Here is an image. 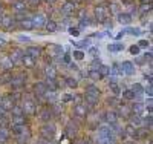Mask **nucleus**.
Masks as SVG:
<instances>
[{"instance_id": "1", "label": "nucleus", "mask_w": 153, "mask_h": 144, "mask_svg": "<svg viewBox=\"0 0 153 144\" xmlns=\"http://www.w3.org/2000/svg\"><path fill=\"white\" fill-rule=\"evenodd\" d=\"M12 134L22 141H29V138H31L29 129L25 124H12Z\"/></svg>"}, {"instance_id": "2", "label": "nucleus", "mask_w": 153, "mask_h": 144, "mask_svg": "<svg viewBox=\"0 0 153 144\" xmlns=\"http://www.w3.org/2000/svg\"><path fill=\"white\" fill-rule=\"evenodd\" d=\"M20 107H22V110H23L25 115H34L37 112V104H35V101L32 98H25L22 101V106Z\"/></svg>"}, {"instance_id": "3", "label": "nucleus", "mask_w": 153, "mask_h": 144, "mask_svg": "<svg viewBox=\"0 0 153 144\" xmlns=\"http://www.w3.org/2000/svg\"><path fill=\"white\" fill-rule=\"evenodd\" d=\"M55 137V126L52 123H45L42 127V138L46 141H51Z\"/></svg>"}, {"instance_id": "4", "label": "nucleus", "mask_w": 153, "mask_h": 144, "mask_svg": "<svg viewBox=\"0 0 153 144\" xmlns=\"http://www.w3.org/2000/svg\"><path fill=\"white\" fill-rule=\"evenodd\" d=\"M74 115L76 116V118H80V120H86V116H87V104H84V103L75 104L74 106Z\"/></svg>"}, {"instance_id": "5", "label": "nucleus", "mask_w": 153, "mask_h": 144, "mask_svg": "<svg viewBox=\"0 0 153 144\" xmlns=\"http://www.w3.org/2000/svg\"><path fill=\"white\" fill-rule=\"evenodd\" d=\"M60 11H61L65 16H74L75 11H76V5L74 3V0H68V2H65V3L61 5Z\"/></svg>"}, {"instance_id": "6", "label": "nucleus", "mask_w": 153, "mask_h": 144, "mask_svg": "<svg viewBox=\"0 0 153 144\" xmlns=\"http://www.w3.org/2000/svg\"><path fill=\"white\" fill-rule=\"evenodd\" d=\"M63 52H65V49H63L60 45H54V43L48 45V54H49V57L58 58V57L63 55Z\"/></svg>"}, {"instance_id": "7", "label": "nucleus", "mask_w": 153, "mask_h": 144, "mask_svg": "<svg viewBox=\"0 0 153 144\" xmlns=\"http://www.w3.org/2000/svg\"><path fill=\"white\" fill-rule=\"evenodd\" d=\"M25 81H26V77L25 75H12L11 77V86L14 89H22L25 86Z\"/></svg>"}, {"instance_id": "8", "label": "nucleus", "mask_w": 153, "mask_h": 144, "mask_svg": "<svg viewBox=\"0 0 153 144\" xmlns=\"http://www.w3.org/2000/svg\"><path fill=\"white\" fill-rule=\"evenodd\" d=\"M120 66H121V69H123V74L124 75H135V72H136V68H135V64L132 63V61H123L121 64H120Z\"/></svg>"}, {"instance_id": "9", "label": "nucleus", "mask_w": 153, "mask_h": 144, "mask_svg": "<svg viewBox=\"0 0 153 144\" xmlns=\"http://www.w3.org/2000/svg\"><path fill=\"white\" fill-rule=\"evenodd\" d=\"M32 19V25H34V29H42V28H45V23H46V16H43V14H35L34 17H31Z\"/></svg>"}, {"instance_id": "10", "label": "nucleus", "mask_w": 153, "mask_h": 144, "mask_svg": "<svg viewBox=\"0 0 153 144\" xmlns=\"http://www.w3.org/2000/svg\"><path fill=\"white\" fill-rule=\"evenodd\" d=\"M107 16H109V14H107V9H106L104 6L100 5V6L95 8V19H97L100 23H104V22L107 20Z\"/></svg>"}, {"instance_id": "11", "label": "nucleus", "mask_w": 153, "mask_h": 144, "mask_svg": "<svg viewBox=\"0 0 153 144\" xmlns=\"http://www.w3.org/2000/svg\"><path fill=\"white\" fill-rule=\"evenodd\" d=\"M0 68H2L3 72H11L12 68H14V63H12V60L9 58V55H5L0 58Z\"/></svg>"}, {"instance_id": "12", "label": "nucleus", "mask_w": 153, "mask_h": 144, "mask_svg": "<svg viewBox=\"0 0 153 144\" xmlns=\"http://www.w3.org/2000/svg\"><path fill=\"white\" fill-rule=\"evenodd\" d=\"M11 8L14 12H17V14H25L28 9V5L25 3V0H16V2L11 5Z\"/></svg>"}, {"instance_id": "13", "label": "nucleus", "mask_w": 153, "mask_h": 144, "mask_svg": "<svg viewBox=\"0 0 153 144\" xmlns=\"http://www.w3.org/2000/svg\"><path fill=\"white\" fill-rule=\"evenodd\" d=\"M23 54L32 57L34 60H37V58H40V55H42V48H38V46H28Z\"/></svg>"}, {"instance_id": "14", "label": "nucleus", "mask_w": 153, "mask_h": 144, "mask_svg": "<svg viewBox=\"0 0 153 144\" xmlns=\"http://www.w3.org/2000/svg\"><path fill=\"white\" fill-rule=\"evenodd\" d=\"M14 22H16V19L11 17V16H2L0 17V26H2L3 29H11L12 26H14Z\"/></svg>"}, {"instance_id": "15", "label": "nucleus", "mask_w": 153, "mask_h": 144, "mask_svg": "<svg viewBox=\"0 0 153 144\" xmlns=\"http://www.w3.org/2000/svg\"><path fill=\"white\" fill-rule=\"evenodd\" d=\"M45 75H46L48 80H57V77H58L57 68L54 66V64H48V66L45 68Z\"/></svg>"}, {"instance_id": "16", "label": "nucleus", "mask_w": 153, "mask_h": 144, "mask_svg": "<svg viewBox=\"0 0 153 144\" xmlns=\"http://www.w3.org/2000/svg\"><path fill=\"white\" fill-rule=\"evenodd\" d=\"M84 94L100 98V97H101V90H100V87H98L97 84H94V83H92V84H87V86H86V89H84Z\"/></svg>"}, {"instance_id": "17", "label": "nucleus", "mask_w": 153, "mask_h": 144, "mask_svg": "<svg viewBox=\"0 0 153 144\" xmlns=\"http://www.w3.org/2000/svg\"><path fill=\"white\" fill-rule=\"evenodd\" d=\"M104 120H106V123L110 124V126L117 124V121H118V113L115 112V110H106V113H104Z\"/></svg>"}, {"instance_id": "18", "label": "nucleus", "mask_w": 153, "mask_h": 144, "mask_svg": "<svg viewBox=\"0 0 153 144\" xmlns=\"http://www.w3.org/2000/svg\"><path fill=\"white\" fill-rule=\"evenodd\" d=\"M0 104H2L3 109L8 112V110H11L12 107L16 106V101H14L12 97H3V98H0Z\"/></svg>"}, {"instance_id": "19", "label": "nucleus", "mask_w": 153, "mask_h": 144, "mask_svg": "<svg viewBox=\"0 0 153 144\" xmlns=\"http://www.w3.org/2000/svg\"><path fill=\"white\" fill-rule=\"evenodd\" d=\"M20 61H22V64L26 69H34L35 68V60L32 58V57H29V55H25L23 54V57L20 58Z\"/></svg>"}, {"instance_id": "20", "label": "nucleus", "mask_w": 153, "mask_h": 144, "mask_svg": "<svg viewBox=\"0 0 153 144\" xmlns=\"http://www.w3.org/2000/svg\"><path fill=\"white\" fill-rule=\"evenodd\" d=\"M132 20H133V17L129 12H120L118 14V23H121V25H130Z\"/></svg>"}, {"instance_id": "21", "label": "nucleus", "mask_w": 153, "mask_h": 144, "mask_svg": "<svg viewBox=\"0 0 153 144\" xmlns=\"http://www.w3.org/2000/svg\"><path fill=\"white\" fill-rule=\"evenodd\" d=\"M121 95H123V98H126V100H130V101H139V98L135 95V92L132 89H124V90H121Z\"/></svg>"}, {"instance_id": "22", "label": "nucleus", "mask_w": 153, "mask_h": 144, "mask_svg": "<svg viewBox=\"0 0 153 144\" xmlns=\"http://www.w3.org/2000/svg\"><path fill=\"white\" fill-rule=\"evenodd\" d=\"M43 97L49 101V103H57V100H58V97H57V92L55 90H51V89H46V92L43 94Z\"/></svg>"}, {"instance_id": "23", "label": "nucleus", "mask_w": 153, "mask_h": 144, "mask_svg": "<svg viewBox=\"0 0 153 144\" xmlns=\"http://www.w3.org/2000/svg\"><path fill=\"white\" fill-rule=\"evenodd\" d=\"M38 116H40V120H42V121L49 123L51 116H52V112H51V109H48V107H43V109L40 110V113H38Z\"/></svg>"}, {"instance_id": "24", "label": "nucleus", "mask_w": 153, "mask_h": 144, "mask_svg": "<svg viewBox=\"0 0 153 144\" xmlns=\"http://www.w3.org/2000/svg\"><path fill=\"white\" fill-rule=\"evenodd\" d=\"M20 26L23 29H26V31H32L34 29V25H32V19L31 17H25L20 20Z\"/></svg>"}, {"instance_id": "25", "label": "nucleus", "mask_w": 153, "mask_h": 144, "mask_svg": "<svg viewBox=\"0 0 153 144\" xmlns=\"http://www.w3.org/2000/svg\"><path fill=\"white\" fill-rule=\"evenodd\" d=\"M45 29H46L48 32H55V31L58 29V25H57L55 20L49 19V20H46V23H45Z\"/></svg>"}, {"instance_id": "26", "label": "nucleus", "mask_w": 153, "mask_h": 144, "mask_svg": "<svg viewBox=\"0 0 153 144\" xmlns=\"http://www.w3.org/2000/svg\"><path fill=\"white\" fill-rule=\"evenodd\" d=\"M110 75H112V77H121V75H124V74H123V69H121V66H120V63H113V64H112Z\"/></svg>"}, {"instance_id": "27", "label": "nucleus", "mask_w": 153, "mask_h": 144, "mask_svg": "<svg viewBox=\"0 0 153 144\" xmlns=\"http://www.w3.org/2000/svg\"><path fill=\"white\" fill-rule=\"evenodd\" d=\"M46 84L43 83V81H37L35 83V86H34V90H35V95H43L45 92H46Z\"/></svg>"}, {"instance_id": "28", "label": "nucleus", "mask_w": 153, "mask_h": 144, "mask_svg": "<svg viewBox=\"0 0 153 144\" xmlns=\"http://www.w3.org/2000/svg\"><path fill=\"white\" fill-rule=\"evenodd\" d=\"M97 71L100 72L101 78H104V77H109V75H110V68L107 66V64H103V63H101L100 66H98V69H97Z\"/></svg>"}, {"instance_id": "29", "label": "nucleus", "mask_w": 153, "mask_h": 144, "mask_svg": "<svg viewBox=\"0 0 153 144\" xmlns=\"http://www.w3.org/2000/svg\"><path fill=\"white\" fill-rule=\"evenodd\" d=\"M9 140V130L5 127H0V144H6Z\"/></svg>"}, {"instance_id": "30", "label": "nucleus", "mask_w": 153, "mask_h": 144, "mask_svg": "<svg viewBox=\"0 0 153 144\" xmlns=\"http://www.w3.org/2000/svg\"><path fill=\"white\" fill-rule=\"evenodd\" d=\"M132 90L135 92V95H136L139 100H141V97L144 95V87H143L141 84H139V83H135V84L132 86Z\"/></svg>"}, {"instance_id": "31", "label": "nucleus", "mask_w": 153, "mask_h": 144, "mask_svg": "<svg viewBox=\"0 0 153 144\" xmlns=\"http://www.w3.org/2000/svg\"><path fill=\"white\" fill-rule=\"evenodd\" d=\"M65 83H66V86L71 87V89L78 87V80H76V78H74V77H66V78H65Z\"/></svg>"}, {"instance_id": "32", "label": "nucleus", "mask_w": 153, "mask_h": 144, "mask_svg": "<svg viewBox=\"0 0 153 144\" xmlns=\"http://www.w3.org/2000/svg\"><path fill=\"white\" fill-rule=\"evenodd\" d=\"M72 57H74L76 61H81V60L86 58V54H84V51H81V49H75V51L72 52Z\"/></svg>"}, {"instance_id": "33", "label": "nucleus", "mask_w": 153, "mask_h": 144, "mask_svg": "<svg viewBox=\"0 0 153 144\" xmlns=\"http://www.w3.org/2000/svg\"><path fill=\"white\" fill-rule=\"evenodd\" d=\"M107 49H109V52H121L124 49V45L123 43H112L107 46Z\"/></svg>"}, {"instance_id": "34", "label": "nucleus", "mask_w": 153, "mask_h": 144, "mask_svg": "<svg viewBox=\"0 0 153 144\" xmlns=\"http://www.w3.org/2000/svg\"><path fill=\"white\" fill-rule=\"evenodd\" d=\"M87 77L91 78L92 81H98V80H101V75H100V72H98V71H95V69H89Z\"/></svg>"}, {"instance_id": "35", "label": "nucleus", "mask_w": 153, "mask_h": 144, "mask_svg": "<svg viewBox=\"0 0 153 144\" xmlns=\"http://www.w3.org/2000/svg\"><path fill=\"white\" fill-rule=\"evenodd\" d=\"M124 132H126V135H129V137H136V127H133L132 124H127L126 127H124Z\"/></svg>"}, {"instance_id": "36", "label": "nucleus", "mask_w": 153, "mask_h": 144, "mask_svg": "<svg viewBox=\"0 0 153 144\" xmlns=\"http://www.w3.org/2000/svg\"><path fill=\"white\" fill-rule=\"evenodd\" d=\"M123 34H129V35H139V34H141V28H126V29H123Z\"/></svg>"}, {"instance_id": "37", "label": "nucleus", "mask_w": 153, "mask_h": 144, "mask_svg": "<svg viewBox=\"0 0 153 144\" xmlns=\"http://www.w3.org/2000/svg\"><path fill=\"white\" fill-rule=\"evenodd\" d=\"M110 90H112L113 97H120V95H121V87H120L118 84H112V86H110Z\"/></svg>"}, {"instance_id": "38", "label": "nucleus", "mask_w": 153, "mask_h": 144, "mask_svg": "<svg viewBox=\"0 0 153 144\" xmlns=\"http://www.w3.org/2000/svg\"><path fill=\"white\" fill-rule=\"evenodd\" d=\"M11 112H12V116H20V115H25L20 106H14V107L11 109Z\"/></svg>"}, {"instance_id": "39", "label": "nucleus", "mask_w": 153, "mask_h": 144, "mask_svg": "<svg viewBox=\"0 0 153 144\" xmlns=\"http://www.w3.org/2000/svg\"><path fill=\"white\" fill-rule=\"evenodd\" d=\"M12 124H25V115L12 116Z\"/></svg>"}, {"instance_id": "40", "label": "nucleus", "mask_w": 153, "mask_h": 144, "mask_svg": "<svg viewBox=\"0 0 153 144\" xmlns=\"http://www.w3.org/2000/svg\"><path fill=\"white\" fill-rule=\"evenodd\" d=\"M51 112H52V113H55V115H58L60 112H63V104H61V106H60V104L54 103V107L51 109Z\"/></svg>"}, {"instance_id": "41", "label": "nucleus", "mask_w": 153, "mask_h": 144, "mask_svg": "<svg viewBox=\"0 0 153 144\" xmlns=\"http://www.w3.org/2000/svg\"><path fill=\"white\" fill-rule=\"evenodd\" d=\"M136 46H138L139 49H147V48L150 46V43H149L147 40H139V42L136 43Z\"/></svg>"}, {"instance_id": "42", "label": "nucleus", "mask_w": 153, "mask_h": 144, "mask_svg": "<svg viewBox=\"0 0 153 144\" xmlns=\"http://www.w3.org/2000/svg\"><path fill=\"white\" fill-rule=\"evenodd\" d=\"M144 95H147V98H152L153 95V89H152V84H147L144 87Z\"/></svg>"}, {"instance_id": "43", "label": "nucleus", "mask_w": 153, "mask_h": 144, "mask_svg": "<svg viewBox=\"0 0 153 144\" xmlns=\"http://www.w3.org/2000/svg\"><path fill=\"white\" fill-rule=\"evenodd\" d=\"M144 107L149 113H152V107H153V103H152V98H147L146 103H144Z\"/></svg>"}, {"instance_id": "44", "label": "nucleus", "mask_w": 153, "mask_h": 144, "mask_svg": "<svg viewBox=\"0 0 153 144\" xmlns=\"http://www.w3.org/2000/svg\"><path fill=\"white\" fill-rule=\"evenodd\" d=\"M61 100H63V103H71V101L74 100V95H72V94H63Z\"/></svg>"}, {"instance_id": "45", "label": "nucleus", "mask_w": 153, "mask_h": 144, "mask_svg": "<svg viewBox=\"0 0 153 144\" xmlns=\"http://www.w3.org/2000/svg\"><path fill=\"white\" fill-rule=\"evenodd\" d=\"M150 11H152V3H143L141 5V12L146 14V12H150Z\"/></svg>"}, {"instance_id": "46", "label": "nucleus", "mask_w": 153, "mask_h": 144, "mask_svg": "<svg viewBox=\"0 0 153 144\" xmlns=\"http://www.w3.org/2000/svg\"><path fill=\"white\" fill-rule=\"evenodd\" d=\"M100 64H101V61H100L98 58H94V61L91 63V66H89V69H95V71H97Z\"/></svg>"}, {"instance_id": "47", "label": "nucleus", "mask_w": 153, "mask_h": 144, "mask_svg": "<svg viewBox=\"0 0 153 144\" xmlns=\"http://www.w3.org/2000/svg\"><path fill=\"white\" fill-rule=\"evenodd\" d=\"M74 45H75V46H78V48H84V46H89V45H91V40H83V42H75Z\"/></svg>"}, {"instance_id": "48", "label": "nucleus", "mask_w": 153, "mask_h": 144, "mask_svg": "<svg viewBox=\"0 0 153 144\" xmlns=\"http://www.w3.org/2000/svg\"><path fill=\"white\" fill-rule=\"evenodd\" d=\"M69 34L72 37H78L80 35V29L78 28H69Z\"/></svg>"}, {"instance_id": "49", "label": "nucleus", "mask_w": 153, "mask_h": 144, "mask_svg": "<svg viewBox=\"0 0 153 144\" xmlns=\"http://www.w3.org/2000/svg\"><path fill=\"white\" fill-rule=\"evenodd\" d=\"M89 52H91V55H94V57L100 55V49H98L97 46H92L91 49H89Z\"/></svg>"}, {"instance_id": "50", "label": "nucleus", "mask_w": 153, "mask_h": 144, "mask_svg": "<svg viewBox=\"0 0 153 144\" xmlns=\"http://www.w3.org/2000/svg\"><path fill=\"white\" fill-rule=\"evenodd\" d=\"M139 51H141V49H139L136 45H132V46H130V54H133V55H138V54H139Z\"/></svg>"}, {"instance_id": "51", "label": "nucleus", "mask_w": 153, "mask_h": 144, "mask_svg": "<svg viewBox=\"0 0 153 144\" xmlns=\"http://www.w3.org/2000/svg\"><path fill=\"white\" fill-rule=\"evenodd\" d=\"M61 60H63V63H66V64H69L71 63V54H63V57H61Z\"/></svg>"}, {"instance_id": "52", "label": "nucleus", "mask_w": 153, "mask_h": 144, "mask_svg": "<svg viewBox=\"0 0 153 144\" xmlns=\"http://www.w3.org/2000/svg\"><path fill=\"white\" fill-rule=\"evenodd\" d=\"M144 61L152 63V51H149V52H146V54H144Z\"/></svg>"}, {"instance_id": "53", "label": "nucleus", "mask_w": 153, "mask_h": 144, "mask_svg": "<svg viewBox=\"0 0 153 144\" xmlns=\"http://www.w3.org/2000/svg\"><path fill=\"white\" fill-rule=\"evenodd\" d=\"M6 115V110L3 109V106H2V104H0V116H5Z\"/></svg>"}, {"instance_id": "54", "label": "nucleus", "mask_w": 153, "mask_h": 144, "mask_svg": "<svg viewBox=\"0 0 153 144\" xmlns=\"http://www.w3.org/2000/svg\"><path fill=\"white\" fill-rule=\"evenodd\" d=\"M35 144H49V141H46V140H40V141H37Z\"/></svg>"}, {"instance_id": "55", "label": "nucleus", "mask_w": 153, "mask_h": 144, "mask_svg": "<svg viewBox=\"0 0 153 144\" xmlns=\"http://www.w3.org/2000/svg\"><path fill=\"white\" fill-rule=\"evenodd\" d=\"M123 35H124V34H123V31H121V32H118V35H117V40H120V38H121Z\"/></svg>"}, {"instance_id": "56", "label": "nucleus", "mask_w": 153, "mask_h": 144, "mask_svg": "<svg viewBox=\"0 0 153 144\" xmlns=\"http://www.w3.org/2000/svg\"><path fill=\"white\" fill-rule=\"evenodd\" d=\"M45 2H46V3H55L57 0H45Z\"/></svg>"}, {"instance_id": "57", "label": "nucleus", "mask_w": 153, "mask_h": 144, "mask_svg": "<svg viewBox=\"0 0 153 144\" xmlns=\"http://www.w3.org/2000/svg\"><path fill=\"white\" fill-rule=\"evenodd\" d=\"M143 3H152V0H141Z\"/></svg>"}, {"instance_id": "58", "label": "nucleus", "mask_w": 153, "mask_h": 144, "mask_svg": "<svg viewBox=\"0 0 153 144\" xmlns=\"http://www.w3.org/2000/svg\"><path fill=\"white\" fill-rule=\"evenodd\" d=\"M31 2H32V3H40L42 0H31Z\"/></svg>"}, {"instance_id": "59", "label": "nucleus", "mask_w": 153, "mask_h": 144, "mask_svg": "<svg viewBox=\"0 0 153 144\" xmlns=\"http://www.w3.org/2000/svg\"><path fill=\"white\" fill-rule=\"evenodd\" d=\"M81 144H91V143H89V141H81Z\"/></svg>"}, {"instance_id": "60", "label": "nucleus", "mask_w": 153, "mask_h": 144, "mask_svg": "<svg viewBox=\"0 0 153 144\" xmlns=\"http://www.w3.org/2000/svg\"><path fill=\"white\" fill-rule=\"evenodd\" d=\"M0 45H3V40H2V38H0Z\"/></svg>"}, {"instance_id": "61", "label": "nucleus", "mask_w": 153, "mask_h": 144, "mask_svg": "<svg viewBox=\"0 0 153 144\" xmlns=\"http://www.w3.org/2000/svg\"><path fill=\"white\" fill-rule=\"evenodd\" d=\"M0 11H2V3H0Z\"/></svg>"}, {"instance_id": "62", "label": "nucleus", "mask_w": 153, "mask_h": 144, "mask_svg": "<svg viewBox=\"0 0 153 144\" xmlns=\"http://www.w3.org/2000/svg\"><path fill=\"white\" fill-rule=\"evenodd\" d=\"M127 144H132V143H127Z\"/></svg>"}]
</instances>
